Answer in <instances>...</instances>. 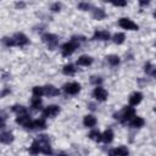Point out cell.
Masks as SVG:
<instances>
[{"mask_svg": "<svg viewBox=\"0 0 156 156\" xmlns=\"http://www.w3.org/2000/svg\"><path fill=\"white\" fill-rule=\"evenodd\" d=\"M106 58H107V61H108V63H110L111 66H117V65L119 63V57H118L117 55H110V56H107Z\"/></svg>", "mask_w": 156, "mask_h": 156, "instance_id": "obj_26", "label": "cell"}, {"mask_svg": "<svg viewBox=\"0 0 156 156\" xmlns=\"http://www.w3.org/2000/svg\"><path fill=\"white\" fill-rule=\"evenodd\" d=\"M144 119L141 117H138V116H134L132 119H130V127L133 128H140L144 126Z\"/></svg>", "mask_w": 156, "mask_h": 156, "instance_id": "obj_19", "label": "cell"}, {"mask_svg": "<svg viewBox=\"0 0 156 156\" xmlns=\"http://www.w3.org/2000/svg\"><path fill=\"white\" fill-rule=\"evenodd\" d=\"M78 7H79L80 10H84V11H88V10L90 9V5H89L88 2H80V4L78 5Z\"/></svg>", "mask_w": 156, "mask_h": 156, "instance_id": "obj_32", "label": "cell"}, {"mask_svg": "<svg viewBox=\"0 0 156 156\" xmlns=\"http://www.w3.org/2000/svg\"><path fill=\"white\" fill-rule=\"evenodd\" d=\"M144 71L147 73V74H152V76H156V68L151 65V63H146L145 67H144Z\"/></svg>", "mask_w": 156, "mask_h": 156, "instance_id": "obj_27", "label": "cell"}, {"mask_svg": "<svg viewBox=\"0 0 156 156\" xmlns=\"http://www.w3.org/2000/svg\"><path fill=\"white\" fill-rule=\"evenodd\" d=\"M12 111H13L15 113H17V116H21V115H26V113H27L26 107L22 106V105H13V106H12Z\"/></svg>", "mask_w": 156, "mask_h": 156, "instance_id": "obj_22", "label": "cell"}, {"mask_svg": "<svg viewBox=\"0 0 156 156\" xmlns=\"http://www.w3.org/2000/svg\"><path fill=\"white\" fill-rule=\"evenodd\" d=\"M139 4H140L141 6H144V5H147V4H149V1H140Z\"/></svg>", "mask_w": 156, "mask_h": 156, "instance_id": "obj_37", "label": "cell"}, {"mask_svg": "<svg viewBox=\"0 0 156 156\" xmlns=\"http://www.w3.org/2000/svg\"><path fill=\"white\" fill-rule=\"evenodd\" d=\"M90 82H91L93 84H96V87H98V84H100V83L102 82V79H101L100 77H91Z\"/></svg>", "mask_w": 156, "mask_h": 156, "instance_id": "obj_33", "label": "cell"}, {"mask_svg": "<svg viewBox=\"0 0 156 156\" xmlns=\"http://www.w3.org/2000/svg\"><path fill=\"white\" fill-rule=\"evenodd\" d=\"M2 43H4L6 46H13V45H15L13 38H4V39H2Z\"/></svg>", "mask_w": 156, "mask_h": 156, "instance_id": "obj_31", "label": "cell"}, {"mask_svg": "<svg viewBox=\"0 0 156 156\" xmlns=\"http://www.w3.org/2000/svg\"><path fill=\"white\" fill-rule=\"evenodd\" d=\"M154 17H156V11H155V12H154Z\"/></svg>", "mask_w": 156, "mask_h": 156, "instance_id": "obj_39", "label": "cell"}, {"mask_svg": "<svg viewBox=\"0 0 156 156\" xmlns=\"http://www.w3.org/2000/svg\"><path fill=\"white\" fill-rule=\"evenodd\" d=\"M112 139H113V132H112L111 129H106V130L104 132V134H102V140H104L106 144H108V143L112 141Z\"/></svg>", "mask_w": 156, "mask_h": 156, "instance_id": "obj_20", "label": "cell"}, {"mask_svg": "<svg viewBox=\"0 0 156 156\" xmlns=\"http://www.w3.org/2000/svg\"><path fill=\"white\" fill-rule=\"evenodd\" d=\"M13 41H15V45H20V46H23L26 44H28V38L23 34V33H16L13 37Z\"/></svg>", "mask_w": 156, "mask_h": 156, "instance_id": "obj_9", "label": "cell"}, {"mask_svg": "<svg viewBox=\"0 0 156 156\" xmlns=\"http://www.w3.org/2000/svg\"><path fill=\"white\" fill-rule=\"evenodd\" d=\"M60 9H61V4H58V2H54L52 5H51V10L52 11H60Z\"/></svg>", "mask_w": 156, "mask_h": 156, "instance_id": "obj_34", "label": "cell"}, {"mask_svg": "<svg viewBox=\"0 0 156 156\" xmlns=\"http://www.w3.org/2000/svg\"><path fill=\"white\" fill-rule=\"evenodd\" d=\"M46 127V123H45V119L44 118H40V119H35V121H32L28 129H44Z\"/></svg>", "mask_w": 156, "mask_h": 156, "instance_id": "obj_11", "label": "cell"}, {"mask_svg": "<svg viewBox=\"0 0 156 156\" xmlns=\"http://www.w3.org/2000/svg\"><path fill=\"white\" fill-rule=\"evenodd\" d=\"M44 94L48 96H56L60 94V90L57 88H55L54 85H46V87H44Z\"/></svg>", "mask_w": 156, "mask_h": 156, "instance_id": "obj_15", "label": "cell"}, {"mask_svg": "<svg viewBox=\"0 0 156 156\" xmlns=\"http://www.w3.org/2000/svg\"><path fill=\"white\" fill-rule=\"evenodd\" d=\"M41 95H44V88L43 87H34L33 88V96L40 98Z\"/></svg>", "mask_w": 156, "mask_h": 156, "instance_id": "obj_28", "label": "cell"}, {"mask_svg": "<svg viewBox=\"0 0 156 156\" xmlns=\"http://www.w3.org/2000/svg\"><path fill=\"white\" fill-rule=\"evenodd\" d=\"M93 95L98 101H105L107 99V91L101 87H96L93 91Z\"/></svg>", "mask_w": 156, "mask_h": 156, "instance_id": "obj_8", "label": "cell"}, {"mask_svg": "<svg viewBox=\"0 0 156 156\" xmlns=\"http://www.w3.org/2000/svg\"><path fill=\"white\" fill-rule=\"evenodd\" d=\"M155 45H156V43H155Z\"/></svg>", "mask_w": 156, "mask_h": 156, "instance_id": "obj_41", "label": "cell"}, {"mask_svg": "<svg viewBox=\"0 0 156 156\" xmlns=\"http://www.w3.org/2000/svg\"><path fill=\"white\" fill-rule=\"evenodd\" d=\"M77 63H78L79 66H89V65L93 63V58H91L90 56L83 55V56H80V57L77 60Z\"/></svg>", "mask_w": 156, "mask_h": 156, "instance_id": "obj_18", "label": "cell"}, {"mask_svg": "<svg viewBox=\"0 0 156 156\" xmlns=\"http://www.w3.org/2000/svg\"><path fill=\"white\" fill-rule=\"evenodd\" d=\"M60 112V107L56 106V105H50V106H46L44 110H43V117H55L57 113Z\"/></svg>", "mask_w": 156, "mask_h": 156, "instance_id": "obj_7", "label": "cell"}, {"mask_svg": "<svg viewBox=\"0 0 156 156\" xmlns=\"http://www.w3.org/2000/svg\"><path fill=\"white\" fill-rule=\"evenodd\" d=\"M16 122L17 123H20V124H22L24 128H27L28 129V127H29V124H30V118H29V115L28 113H26V115H21V116H17V118H16Z\"/></svg>", "mask_w": 156, "mask_h": 156, "instance_id": "obj_12", "label": "cell"}, {"mask_svg": "<svg viewBox=\"0 0 156 156\" xmlns=\"http://www.w3.org/2000/svg\"><path fill=\"white\" fill-rule=\"evenodd\" d=\"M118 24L123 28V29H130V30H136L139 27H138V24L136 23H134L132 20H129V18H126V17H123V18H121L119 21H118Z\"/></svg>", "mask_w": 156, "mask_h": 156, "instance_id": "obj_5", "label": "cell"}, {"mask_svg": "<svg viewBox=\"0 0 156 156\" xmlns=\"http://www.w3.org/2000/svg\"><path fill=\"white\" fill-rule=\"evenodd\" d=\"M94 40H108L110 39V34L106 30H96L93 35Z\"/></svg>", "mask_w": 156, "mask_h": 156, "instance_id": "obj_13", "label": "cell"}, {"mask_svg": "<svg viewBox=\"0 0 156 156\" xmlns=\"http://www.w3.org/2000/svg\"><path fill=\"white\" fill-rule=\"evenodd\" d=\"M38 143H39V146H40V152L45 154V155H51L52 154V150H51V146H50V141H49V136L48 135H39V138L37 139Z\"/></svg>", "mask_w": 156, "mask_h": 156, "instance_id": "obj_2", "label": "cell"}, {"mask_svg": "<svg viewBox=\"0 0 156 156\" xmlns=\"http://www.w3.org/2000/svg\"><path fill=\"white\" fill-rule=\"evenodd\" d=\"M112 5L113 6H126L127 5V1H113Z\"/></svg>", "mask_w": 156, "mask_h": 156, "instance_id": "obj_35", "label": "cell"}, {"mask_svg": "<svg viewBox=\"0 0 156 156\" xmlns=\"http://www.w3.org/2000/svg\"><path fill=\"white\" fill-rule=\"evenodd\" d=\"M62 72L66 74V76H73L76 73V68L73 65H66L63 68H62Z\"/></svg>", "mask_w": 156, "mask_h": 156, "instance_id": "obj_24", "label": "cell"}, {"mask_svg": "<svg viewBox=\"0 0 156 156\" xmlns=\"http://www.w3.org/2000/svg\"><path fill=\"white\" fill-rule=\"evenodd\" d=\"M83 123H84L85 127L91 128V127H94V126L96 124V118H95L93 115H87V116H84Z\"/></svg>", "mask_w": 156, "mask_h": 156, "instance_id": "obj_17", "label": "cell"}, {"mask_svg": "<svg viewBox=\"0 0 156 156\" xmlns=\"http://www.w3.org/2000/svg\"><path fill=\"white\" fill-rule=\"evenodd\" d=\"M41 39H43V41L49 46V49H55L56 48V45H57V43H58V38L55 35V34H50V33H46V34H44L43 37H41Z\"/></svg>", "mask_w": 156, "mask_h": 156, "instance_id": "obj_4", "label": "cell"}, {"mask_svg": "<svg viewBox=\"0 0 156 156\" xmlns=\"http://www.w3.org/2000/svg\"><path fill=\"white\" fill-rule=\"evenodd\" d=\"M0 140L2 144H10L13 141V135L11 132H2L0 135Z\"/></svg>", "mask_w": 156, "mask_h": 156, "instance_id": "obj_16", "label": "cell"}, {"mask_svg": "<svg viewBox=\"0 0 156 156\" xmlns=\"http://www.w3.org/2000/svg\"><path fill=\"white\" fill-rule=\"evenodd\" d=\"M93 17H94L95 20H102V18L106 17V13H105V11H104L102 9H94V11H93Z\"/></svg>", "mask_w": 156, "mask_h": 156, "instance_id": "obj_21", "label": "cell"}, {"mask_svg": "<svg viewBox=\"0 0 156 156\" xmlns=\"http://www.w3.org/2000/svg\"><path fill=\"white\" fill-rule=\"evenodd\" d=\"M89 138L94 141H101L102 140V134H100L98 130H91L89 133Z\"/></svg>", "mask_w": 156, "mask_h": 156, "instance_id": "obj_25", "label": "cell"}, {"mask_svg": "<svg viewBox=\"0 0 156 156\" xmlns=\"http://www.w3.org/2000/svg\"><path fill=\"white\" fill-rule=\"evenodd\" d=\"M128 154H129V151L126 146H118L116 149H112L108 152L110 156H128Z\"/></svg>", "mask_w": 156, "mask_h": 156, "instance_id": "obj_10", "label": "cell"}, {"mask_svg": "<svg viewBox=\"0 0 156 156\" xmlns=\"http://www.w3.org/2000/svg\"><path fill=\"white\" fill-rule=\"evenodd\" d=\"M30 104H32V107H33L34 110H38V108H40V106H41V99H40V98H33L32 101H30Z\"/></svg>", "mask_w": 156, "mask_h": 156, "instance_id": "obj_30", "label": "cell"}, {"mask_svg": "<svg viewBox=\"0 0 156 156\" xmlns=\"http://www.w3.org/2000/svg\"><path fill=\"white\" fill-rule=\"evenodd\" d=\"M79 46V43H78V40H77V38L74 37V38H72V40L71 41H68V43H65L63 45H62V55L63 56H69V55H72L74 51H76V49Z\"/></svg>", "mask_w": 156, "mask_h": 156, "instance_id": "obj_1", "label": "cell"}, {"mask_svg": "<svg viewBox=\"0 0 156 156\" xmlns=\"http://www.w3.org/2000/svg\"><path fill=\"white\" fill-rule=\"evenodd\" d=\"M29 152H30L32 155H37V154L40 152V146H39L38 140H34V141L32 143V145H30V147H29Z\"/></svg>", "mask_w": 156, "mask_h": 156, "instance_id": "obj_23", "label": "cell"}, {"mask_svg": "<svg viewBox=\"0 0 156 156\" xmlns=\"http://www.w3.org/2000/svg\"><path fill=\"white\" fill-rule=\"evenodd\" d=\"M57 156H67V155H66V154H58Z\"/></svg>", "mask_w": 156, "mask_h": 156, "instance_id": "obj_38", "label": "cell"}, {"mask_svg": "<svg viewBox=\"0 0 156 156\" xmlns=\"http://www.w3.org/2000/svg\"><path fill=\"white\" fill-rule=\"evenodd\" d=\"M135 116V111L133 107L130 106H126L119 115H115V118H118L121 122H127V121H130L133 117Z\"/></svg>", "mask_w": 156, "mask_h": 156, "instance_id": "obj_3", "label": "cell"}, {"mask_svg": "<svg viewBox=\"0 0 156 156\" xmlns=\"http://www.w3.org/2000/svg\"><path fill=\"white\" fill-rule=\"evenodd\" d=\"M16 7H24V2H16Z\"/></svg>", "mask_w": 156, "mask_h": 156, "instance_id": "obj_36", "label": "cell"}, {"mask_svg": "<svg viewBox=\"0 0 156 156\" xmlns=\"http://www.w3.org/2000/svg\"><path fill=\"white\" fill-rule=\"evenodd\" d=\"M124 34L123 33H116L115 35H113V41L116 43V44H122L123 41H124Z\"/></svg>", "mask_w": 156, "mask_h": 156, "instance_id": "obj_29", "label": "cell"}, {"mask_svg": "<svg viewBox=\"0 0 156 156\" xmlns=\"http://www.w3.org/2000/svg\"><path fill=\"white\" fill-rule=\"evenodd\" d=\"M155 112H156V107H155Z\"/></svg>", "mask_w": 156, "mask_h": 156, "instance_id": "obj_40", "label": "cell"}, {"mask_svg": "<svg viewBox=\"0 0 156 156\" xmlns=\"http://www.w3.org/2000/svg\"><path fill=\"white\" fill-rule=\"evenodd\" d=\"M141 100H143V94L135 91V93H133V94L130 95V98H129V104H130L132 106H136L138 104H140Z\"/></svg>", "mask_w": 156, "mask_h": 156, "instance_id": "obj_14", "label": "cell"}, {"mask_svg": "<svg viewBox=\"0 0 156 156\" xmlns=\"http://www.w3.org/2000/svg\"><path fill=\"white\" fill-rule=\"evenodd\" d=\"M63 90L66 94H69V95H76L79 90H80V85L77 83V82H72V83H67L63 85Z\"/></svg>", "mask_w": 156, "mask_h": 156, "instance_id": "obj_6", "label": "cell"}]
</instances>
